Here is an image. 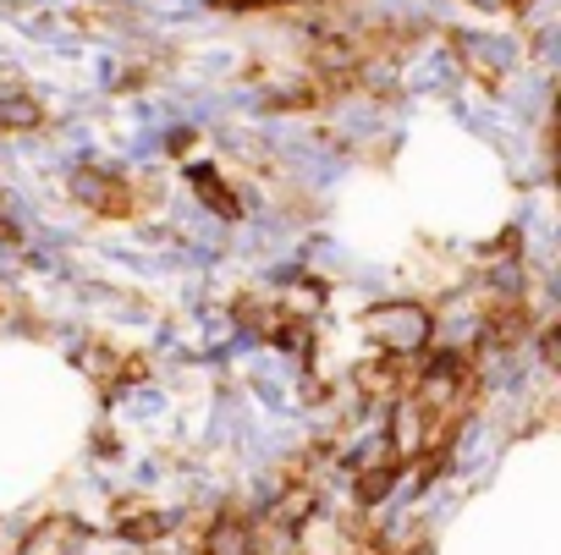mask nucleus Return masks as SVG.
<instances>
[{"instance_id":"f257e3e1","label":"nucleus","mask_w":561,"mask_h":555,"mask_svg":"<svg viewBox=\"0 0 561 555\" xmlns=\"http://www.w3.org/2000/svg\"><path fill=\"white\" fill-rule=\"evenodd\" d=\"M0 127H12V132H28V127H39V105H34V100H23V94L0 100Z\"/></svg>"},{"instance_id":"f03ea898","label":"nucleus","mask_w":561,"mask_h":555,"mask_svg":"<svg viewBox=\"0 0 561 555\" xmlns=\"http://www.w3.org/2000/svg\"><path fill=\"white\" fill-rule=\"evenodd\" d=\"M215 7H270V0H215Z\"/></svg>"}]
</instances>
